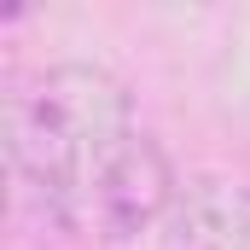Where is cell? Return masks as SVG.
<instances>
[{
	"label": "cell",
	"mask_w": 250,
	"mask_h": 250,
	"mask_svg": "<svg viewBox=\"0 0 250 250\" xmlns=\"http://www.w3.org/2000/svg\"><path fill=\"white\" fill-rule=\"evenodd\" d=\"M134 99L99 64H53L6 99V151L23 187L76 233L87 198L134 151Z\"/></svg>",
	"instance_id": "obj_1"
},
{
	"label": "cell",
	"mask_w": 250,
	"mask_h": 250,
	"mask_svg": "<svg viewBox=\"0 0 250 250\" xmlns=\"http://www.w3.org/2000/svg\"><path fill=\"white\" fill-rule=\"evenodd\" d=\"M163 250H250V187L192 181L163 215Z\"/></svg>",
	"instance_id": "obj_2"
}]
</instances>
